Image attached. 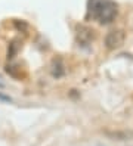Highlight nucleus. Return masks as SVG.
Masks as SVG:
<instances>
[{
  "instance_id": "nucleus-2",
  "label": "nucleus",
  "mask_w": 133,
  "mask_h": 146,
  "mask_svg": "<svg viewBox=\"0 0 133 146\" xmlns=\"http://www.w3.org/2000/svg\"><path fill=\"white\" fill-rule=\"evenodd\" d=\"M124 43V33L120 30L110 31L105 37V44L108 49H118Z\"/></svg>"
},
{
  "instance_id": "nucleus-3",
  "label": "nucleus",
  "mask_w": 133,
  "mask_h": 146,
  "mask_svg": "<svg viewBox=\"0 0 133 146\" xmlns=\"http://www.w3.org/2000/svg\"><path fill=\"white\" fill-rule=\"evenodd\" d=\"M0 87H5V83L2 81V78H0Z\"/></svg>"
},
{
  "instance_id": "nucleus-1",
  "label": "nucleus",
  "mask_w": 133,
  "mask_h": 146,
  "mask_svg": "<svg viewBox=\"0 0 133 146\" xmlns=\"http://www.w3.org/2000/svg\"><path fill=\"white\" fill-rule=\"evenodd\" d=\"M117 13V6L111 0H89V15L101 24H108Z\"/></svg>"
}]
</instances>
